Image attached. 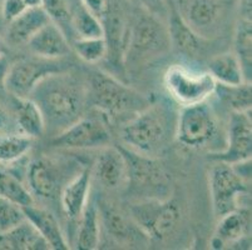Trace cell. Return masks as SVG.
Masks as SVG:
<instances>
[{
  "instance_id": "cell-1",
  "label": "cell",
  "mask_w": 252,
  "mask_h": 250,
  "mask_svg": "<svg viewBox=\"0 0 252 250\" xmlns=\"http://www.w3.org/2000/svg\"><path fill=\"white\" fill-rule=\"evenodd\" d=\"M43 114L45 129L54 135L67 129L83 116L87 102V86L68 70L54 73L39 83L29 95Z\"/></svg>"
},
{
  "instance_id": "cell-2",
  "label": "cell",
  "mask_w": 252,
  "mask_h": 250,
  "mask_svg": "<svg viewBox=\"0 0 252 250\" xmlns=\"http://www.w3.org/2000/svg\"><path fill=\"white\" fill-rule=\"evenodd\" d=\"M177 120V119H176ZM176 120L172 111L163 104H148L127 119L121 129V138L132 150L156 157L175 137Z\"/></svg>"
},
{
  "instance_id": "cell-3",
  "label": "cell",
  "mask_w": 252,
  "mask_h": 250,
  "mask_svg": "<svg viewBox=\"0 0 252 250\" xmlns=\"http://www.w3.org/2000/svg\"><path fill=\"white\" fill-rule=\"evenodd\" d=\"M87 102L105 119L134 115L147 107L150 100L134 89L104 72H92L87 79Z\"/></svg>"
},
{
  "instance_id": "cell-4",
  "label": "cell",
  "mask_w": 252,
  "mask_h": 250,
  "mask_svg": "<svg viewBox=\"0 0 252 250\" xmlns=\"http://www.w3.org/2000/svg\"><path fill=\"white\" fill-rule=\"evenodd\" d=\"M171 48L168 30L157 15L139 8L128 27L125 69L138 68Z\"/></svg>"
},
{
  "instance_id": "cell-5",
  "label": "cell",
  "mask_w": 252,
  "mask_h": 250,
  "mask_svg": "<svg viewBox=\"0 0 252 250\" xmlns=\"http://www.w3.org/2000/svg\"><path fill=\"white\" fill-rule=\"evenodd\" d=\"M127 165V187L134 196L142 199H168L171 175L155 157L141 154L127 146H118Z\"/></svg>"
},
{
  "instance_id": "cell-6",
  "label": "cell",
  "mask_w": 252,
  "mask_h": 250,
  "mask_svg": "<svg viewBox=\"0 0 252 250\" xmlns=\"http://www.w3.org/2000/svg\"><path fill=\"white\" fill-rule=\"evenodd\" d=\"M163 84L169 95L182 107L207 102L216 90V82L210 73L196 72L181 64L167 69Z\"/></svg>"
},
{
  "instance_id": "cell-7",
  "label": "cell",
  "mask_w": 252,
  "mask_h": 250,
  "mask_svg": "<svg viewBox=\"0 0 252 250\" xmlns=\"http://www.w3.org/2000/svg\"><path fill=\"white\" fill-rule=\"evenodd\" d=\"M129 217L147 238L163 240L176 230L180 208L169 199H142L132 204Z\"/></svg>"
},
{
  "instance_id": "cell-8",
  "label": "cell",
  "mask_w": 252,
  "mask_h": 250,
  "mask_svg": "<svg viewBox=\"0 0 252 250\" xmlns=\"http://www.w3.org/2000/svg\"><path fill=\"white\" fill-rule=\"evenodd\" d=\"M217 133L215 113L205 103L182 107L176 120L175 138L185 148L202 149L214 140Z\"/></svg>"
},
{
  "instance_id": "cell-9",
  "label": "cell",
  "mask_w": 252,
  "mask_h": 250,
  "mask_svg": "<svg viewBox=\"0 0 252 250\" xmlns=\"http://www.w3.org/2000/svg\"><path fill=\"white\" fill-rule=\"evenodd\" d=\"M247 182L235 167L217 162L210 170V192L216 218L240 209V198L247 192Z\"/></svg>"
},
{
  "instance_id": "cell-10",
  "label": "cell",
  "mask_w": 252,
  "mask_h": 250,
  "mask_svg": "<svg viewBox=\"0 0 252 250\" xmlns=\"http://www.w3.org/2000/svg\"><path fill=\"white\" fill-rule=\"evenodd\" d=\"M67 64L49 59H22L10 63L5 82V91L13 98H29L39 83L48 75L68 70Z\"/></svg>"
},
{
  "instance_id": "cell-11",
  "label": "cell",
  "mask_w": 252,
  "mask_h": 250,
  "mask_svg": "<svg viewBox=\"0 0 252 250\" xmlns=\"http://www.w3.org/2000/svg\"><path fill=\"white\" fill-rule=\"evenodd\" d=\"M111 132L107 119L100 116H81L59 134L54 135L52 145L63 149H95L111 143Z\"/></svg>"
},
{
  "instance_id": "cell-12",
  "label": "cell",
  "mask_w": 252,
  "mask_h": 250,
  "mask_svg": "<svg viewBox=\"0 0 252 250\" xmlns=\"http://www.w3.org/2000/svg\"><path fill=\"white\" fill-rule=\"evenodd\" d=\"M227 146L221 151L212 153L211 159L216 162L237 164L251 159L252 155V120L251 110L231 111L228 121Z\"/></svg>"
},
{
  "instance_id": "cell-13",
  "label": "cell",
  "mask_w": 252,
  "mask_h": 250,
  "mask_svg": "<svg viewBox=\"0 0 252 250\" xmlns=\"http://www.w3.org/2000/svg\"><path fill=\"white\" fill-rule=\"evenodd\" d=\"M103 25V38L107 43L105 59L117 72L125 69V55L127 49L128 25L118 4L108 3L104 14L100 18Z\"/></svg>"
},
{
  "instance_id": "cell-14",
  "label": "cell",
  "mask_w": 252,
  "mask_h": 250,
  "mask_svg": "<svg viewBox=\"0 0 252 250\" xmlns=\"http://www.w3.org/2000/svg\"><path fill=\"white\" fill-rule=\"evenodd\" d=\"M25 179L32 195L44 200L57 198L64 187L62 170L48 158H36L28 163Z\"/></svg>"
},
{
  "instance_id": "cell-15",
  "label": "cell",
  "mask_w": 252,
  "mask_h": 250,
  "mask_svg": "<svg viewBox=\"0 0 252 250\" xmlns=\"http://www.w3.org/2000/svg\"><path fill=\"white\" fill-rule=\"evenodd\" d=\"M177 9L183 20L205 39L216 29L224 14L222 0H182Z\"/></svg>"
},
{
  "instance_id": "cell-16",
  "label": "cell",
  "mask_w": 252,
  "mask_h": 250,
  "mask_svg": "<svg viewBox=\"0 0 252 250\" xmlns=\"http://www.w3.org/2000/svg\"><path fill=\"white\" fill-rule=\"evenodd\" d=\"M91 167L92 178H94L103 188L116 190L127 182V165L118 146H103Z\"/></svg>"
},
{
  "instance_id": "cell-17",
  "label": "cell",
  "mask_w": 252,
  "mask_h": 250,
  "mask_svg": "<svg viewBox=\"0 0 252 250\" xmlns=\"http://www.w3.org/2000/svg\"><path fill=\"white\" fill-rule=\"evenodd\" d=\"M169 35V41L177 52L183 55L197 58L203 54L206 49V40L200 34L189 27L181 17L176 3L171 1L168 6V27H167Z\"/></svg>"
},
{
  "instance_id": "cell-18",
  "label": "cell",
  "mask_w": 252,
  "mask_h": 250,
  "mask_svg": "<svg viewBox=\"0 0 252 250\" xmlns=\"http://www.w3.org/2000/svg\"><path fill=\"white\" fill-rule=\"evenodd\" d=\"M100 224L108 237L119 244H134L138 239L146 238V234L136 225L132 218L123 214L111 201L103 200L98 205Z\"/></svg>"
},
{
  "instance_id": "cell-19",
  "label": "cell",
  "mask_w": 252,
  "mask_h": 250,
  "mask_svg": "<svg viewBox=\"0 0 252 250\" xmlns=\"http://www.w3.org/2000/svg\"><path fill=\"white\" fill-rule=\"evenodd\" d=\"M92 184L91 167L84 168L74 178L64 185L59 198L64 215L70 223H78L83 209L89 200Z\"/></svg>"
},
{
  "instance_id": "cell-20",
  "label": "cell",
  "mask_w": 252,
  "mask_h": 250,
  "mask_svg": "<svg viewBox=\"0 0 252 250\" xmlns=\"http://www.w3.org/2000/svg\"><path fill=\"white\" fill-rule=\"evenodd\" d=\"M27 45L35 56L42 59H49V60L64 58V56L69 55L70 50H72L67 36L64 35L63 31L52 22L45 24L42 29H39L29 39Z\"/></svg>"
},
{
  "instance_id": "cell-21",
  "label": "cell",
  "mask_w": 252,
  "mask_h": 250,
  "mask_svg": "<svg viewBox=\"0 0 252 250\" xmlns=\"http://www.w3.org/2000/svg\"><path fill=\"white\" fill-rule=\"evenodd\" d=\"M25 219L39 231V234L44 238L50 249L54 250H68L69 243L65 239L58 220L54 215L43 208H38L34 204L23 208Z\"/></svg>"
},
{
  "instance_id": "cell-22",
  "label": "cell",
  "mask_w": 252,
  "mask_h": 250,
  "mask_svg": "<svg viewBox=\"0 0 252 250\" xmlns=\"http://www.w3.org/2000/svg\"><path fill=\"white\" fill-rule=\"evenodd\" d=\"M50 20L43 8H28L19 17L6 23V35L13 44H27L29 39Z\"/></svg>"
},
{
  "instance_id": "cell-23",
  "label": "cell",
  "mask_w": 252,
  "mask_h": 250,
  "mask_svg": "<svg viewBox=\"0 0 252 250\" xmlns=\"http://www.w3.org/2000/svg\"><path fill=\"white\" fill-rule=\"evenodd\" d=\"M0 248L9 250H48L44 238L25 219L14 228L0 233Z\"/></svg>"
},
{
  "instance_id": "cell-24",
  "label": "cell",
  "mask_w": 252,
  "mask_h": 250,
  "mask_svg": "<svg viewBox=\"0 0 252 250\" xmlns=\"http://www.w3.org/2000/svg\"><path fill=\"white\" fill-rule=\"evenodd\" d=\"M249 215L237 209L219 218L216 231L211 245L215 249H222L224 245L240 242L249 230Z\"/></svg>"
},
{
  "instance_id": "cell-25",
  "label": "cell",
  "mask_w": 252,
  "mask_h": 250,
  "mask_svg": "<svg viewBox=\"0 0 252 250\" xmlns=\"http://www.w3.org/2000/svg\"><path fill=\"white\" fill-rule=\"evenodd\" d=\"M75 245L79 250H95L100 244V218L98 204L89 198L81 218L78 220Z\"/></svg>"
},
{
  "instance_id": "cell-26",
  "label": "cell",
  "mask_w": 252,
  "mask_h": 250,
  "mask_svg": "<svg viewBox=\"0 0 252 250\" xmlns=\"http://www.w3.org/2000/svg\"><path fill=\"white\" fill-rule=\"evenodd\" d=\"M208 73L217 84L222 85H240L242 83H249L245 79L241 63L233 52L222 53L211 58Z\"/></svg>"
},
{
  "instance_id": "cell-27",
  "label": "cell",
  "mask_w": 252,
  "mask_h": 250,
  "mask_svg": "<svg viewBox=\"0 0 252 250\" xmlns=\"http://www.w3.org/2000/svg\"><path fill=\"white\" fill-rule=\"evenodd\" d=\"M14 108L22 134L31 138H39L44 134V118L34 100L31 98H14Z\"/></svg>"
},
{
  "instance_id": "cell-28",
  "label": "cell",
  "mask_w": 252,
  "mask_h": 250,
  "mask_svg": "<svg viewBox=\"0 0 252 250\" xmlns=\"http://www.w3.org/2000/svg\"><path fill=\"white\" fill-rule=\"evenodd\" d=\"M72 13V25L75 38L103 36V25L98 17L82 4L81 0H68Z\"/></svg>"
},
{
  "instance_id": "cell-29",
  "label": "cell",
  "mask_w": 252,
  "mask_h": 250,
  "mask_svg": "<svg viewBox=\"0 0 252 250\" xmlns=\"http://www.w3.org/2000/svg\"><path fill=\"white\" fill-rule=\"evenodd\" d=\"M233 53L241 63L246 82L252 75V24L251 20L238 19L233 36Z\"/></svg>"
},
{
  "instance_id": "cell-30",
  "label": "cell",
  "mask_w": 252,
  "mask_h": 250,
  "mask_svg": "<svg viewBox=\"0 0 252 250\" xmlns=\"http://www.w3.org/2000/svg\"><path fill=\"white\" fill-rule=\"evenodd\" d=\"M33 145V138L25 134H8L0 137V163L11 164L22 160Z\"/></svg>"
},
{
  "instance_id": "cell-31",
  "label": "cell",
  "mask_w": 252,
  "mask_h": 250,
  "mask_svg": "<svg viewBox=\"0 0 252 250\" xmlns=\"http://www.w3.org/2000/svg\"><path fill=\"white\" fill-rule=\"evenodd\" d=\"M222 102L231 108L232 111H249L252 104L251 83H242L240 85H222L216 83V90Z\"/></svg>"
},
{
  "instance_id": "cell-32",
  "label": "cell",
  "mask_w": 252,
  "mask_h": 250,
  "mask_svg": "<svg viewBox=\"0 0 252 250\" xmlns=\"http://www.w3.org/2000/svg\"><path fill=\"white\" fill-rule=\"evenodd\" d=\"M0 195L22 208L34 204L33 195L28 187L14 174L4 170H0Z\"/></svg>"
},
{
  "instance_id": "cell-33",
  "label": "cell",
  "mask_w": 252,
  "mask_h": 250,
  "mask_svg": "<svg viewBox=\"0 0 252 250\" xmlns=\"http://www.w3.org/2000/svg\"><path fill=\"white\" fill-rule=\"evenodd\" d=\"M42 8L49 17V20L67 36L69 43L75 39L72 25V13L68 0H43Z\"/></svg>"
},
{
  "instance_id": "cell-34",
  "label": "cell",
  "mask_w": 252,
  "mask_h": 250,
  "mask_svg": "<svg viewBox=\"0 0 252 250\" xmlns=\"http://www.w3.org/2000/svg\"><path fill=\"white\" fill-rule=\"evenodd\" d=\"M70 48L78 58L88 64H95L104 60L107 56V43L104 38H75L70 43Z\"/></svg>"
},
{
  "instance_id": "cell-35",
  "label": "cell",
  "mask_w": 252,
  "mask_h": 250,
  "mask_svg": "<svg viewBox=\"0 0 252 250\" xmlns=\"http://www.w3.org/2000/svg\"><path fill=\"white\" fill-rule=\"evenodd\" d=\"M25 220L22 206L0 195V233L14 228Z\"/></svg>"
},
{
  "instance_id": "cell-36",
  "label": "cell",
  "mask_w": 252,
  "mask_h": 250,
  "mask_svg": "<svg viewBox=\"0 0 252 250\" xmlns=\"http://www.w3.org/2000/svg\"><path fill=\"white\" fill-rule=\"evenodd\" d=\"M24 0H3L1 3V18L4 23H9L17 17H19L23 11L27 10Z\"/></svg>"
},
{
  "instance_id": "cell-37",
  "label": "cell",
  "mask_w": 252,
  "mask_h": 250,
  "mask_svg": "<svg viewBox=\"0 0 252 250\" xmlns=\"http://www.w3.org/2000/svg\"><path fill=\"white\" fill-rule=\"evenodd\" d=\"M130 1H133L139 8L150 11L155 15H157L158 10H161L166 6V0H130Z\"/></svg>"
},
{
  "instance_id": "cell-38",
  "label": "cell",
  "mask_w": 252,
  "mask_h": 250,
  "mask_svg": "<svg viewBox=\"0 0 252 250\" xmlns=\"http://www.w3.org/2000/svg\"><path fill=\"white\" fill-rule=\"evenodd\" d=\"M81 1L88 10H91L99 19L108 5V0H81Z\"/></svg>"
},
{
  "instance_id": "cell-39",
  "label": "cell",
  "mask_w": 252,
  "mask_h": 250,
  "mask_svg": "<svg viewBox=\"0 0 252 250\" xmlns=\"http://www.w3.org/2000/svg\"><path fill=\"white\" fill-rule=\"evenodd\" d=\"M9 66H10V61L6 58V55L1 53L0 54V91L5 90V82Z\"/></svg>"
},
{
  "instance_id": "cell-40",
  "label": "cell",
  "mask_w": 252,
  "mask_h": 250,
  "mask_svg": "<svg viewBox=\"0 0 252 250\" xmlns=\"http://www.w3.org/2000/svg\"><path fill=\"white\" fill-rule=\"evenodd\" d=\"M252 0H240L238 3V17L240 19L245 20H251V14H252Z\"/></svg>"
},
{
  "instance_id": "cell-41",
  "label": "cell",
  "mask_w": 252,
  "mask_h": 250,
  "mask_svg": "<svg viewBox=\"0 0 252 250\" xmlns=\"http://www.w3.org/2000/svg\"><path fill=\"white\" fill-rule=\"evenodd\" d=\"M9 123V118L6 111L4 110V108L0 105V132H3L6 127H8Z\"/></svg>"
},
{
  "instance_id": "cell-42",
  "label": "cell",
  "mask_w": 252,
  "mask_h": 250,
  "mask_svg": "<svg viewBox=\"0 0 252 250\" xmlns=\"http://www.w3.org/2000/svg\"><path fill=\"white\" fill-rule=\"evenodd\" d=\"M27 8H42L43 0H24Z\"/></svg>"
},
{
  "instance_id": "cell-43",
  "label": "cell",
  "mask_w": 252,
  "mask_h": 250,
  "mask_svg": "<svg viewBox=\"0 0 252 250\" xmlns=\"http://www.w3.org/2000/svg\"><path fill=\"white\" fill-rule=\"evenodd\" d=\"M1 3H3V0H0V29L3 27V18H1Z\"/></svg>"
},
{
  "instance_id": "cell-44",
  "label": "cell",
  "mask_w": 252,
  "mask_h": 250,
  "mask_svg": "<svg viewBox=\"0 0 252 250\" xmlns=\"http://www.w3.org/2000/svg\"><path fill=\"white\" fill-rule=\"evenodd\" d=\"M1 53L4 52H3V44H1V41H0V54H1Z\"/></svg>"
}]
</instances>
